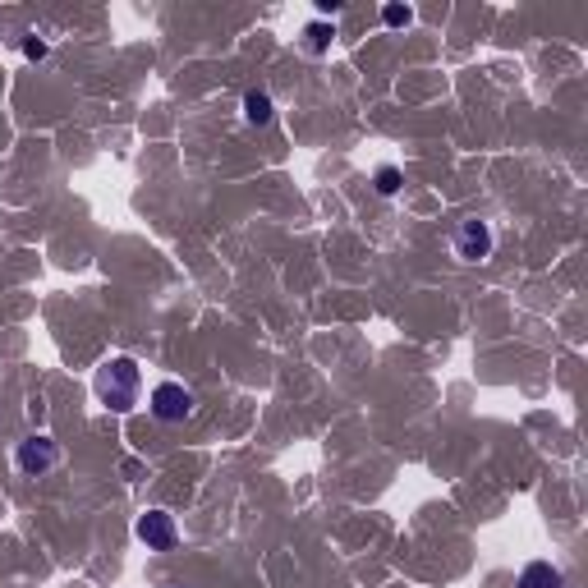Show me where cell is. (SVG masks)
Here are the masks:
<instances>
[{
	"instance_id": "6da1fadb",
	"label": "cell",
	"mask_w": 588,
	"mask_h": 588,
	"mask_svg": "<svg viewBox=\"0 0 588 588\" xmlns=\"http://www.w3.org/2000/svg\"><path fill=\"white\" fill-rule=\"evenodd\" d=\"M92 391H97V400H102L106 409L125 414V409L138 405V391H143V373H138V363H134V359L115 354V359H106L102 368H97V377H92Z\"/></svg>"
},
{
	"instance_id": "7a4b0ae2",
	"label": "cell",
	"mask_w": 588,
	"mask_h": 588,
	"mask_svg": "<svg viewBox=\"0 0 588 588\" xmlns=\"http://www.w3.org/2000/svg\"><path fill=\"white\" fill-rule=\"evenodd\" d=\"M152 419H161V423H184V419H193V409H198V400H193V391L184 382H161V386H152Z\"/></svg>"
},
{
	"instance_id": "3957f363",
	"label": "cell",
	"mask_w": 588,
	"mask_h": 588,
	"mask_svg": "<svg viewBox=\"0 0 588 588\" xmlns=\"http://www.w3.org/2000/svg\"><path fill=\"white\" fill-rule=\"evenodd\" d=\"M14 460H19V469L28 478H42L60 464V446H56V437H46V432H28V437L19 441Z\"/></svg>"
},
{
	"instance_id": "277c9868",
	"label": "cell",
	"mask_w": 588,
	"mask_h": 588,
	"mask_svg": "<svg viewBox=\"0 0 588 588\" xmlns=\"http://www.w3.org/2000/svg\"><path fill=\"white\" fill-rule=\"evenodd\" d=\"M455 253H460L464 262H487L492 258V230H487V221L464 216L460 226H455Z\"/></svg>"
},
{
	"instance_id": "5b68a950",
	"label": "cell",
	"mask_w": 588,
	"mask_h": 588,
	"mask_svg": "<svg viewBox=\"0 0 588 588\" xmlns=\"http://www.w3.org/2000/svg\"><path fill=\"white\" fill-rule=\"evenodd\" d=\"M134 533L147 543V552H170L175 538H180V529H175V520H170L166 510H147V515H138Z\"/></svg>"
},
{
	"instance_id": "8992f818",
	"label": "cell",
	"mask_w": 588,
	"mask_h": 588,
	"mask_svg": "<svg viewBox=\"0 0 588 588\" xmlns=\"http://www.w3.org/2000/svg\"><path fill=\"white\" fill-rule=\"evenodd\" d=\"M520 588H566V575L552 561H529L520 570Z\"/></svg>"
},
{
	"instance_id": "52a82bcc",
	"label": "cell",
	"mask_w": 588,
	"mask_h": 588,
	"mask_svg": "<svg viewBox=\"0 0 588 588\" xmlns=\"http://www.w3.org/2000/svg\"><path fill=\"white\" fill-rule=\"evenodd\" d=\"M272 115H276V106H272L267 92H249V97H244V120H249L253 129H267L272 125Z\"/></svg>"
},
{
	"instance_id": "ba28073f",
	"label": "cell",
	"mask_w": 588,
	"mask_h": 588,
	"mask_svg": "<svg viewBox=\"0 0 588 588\" xmlns=\"http://www.w3.org/2000/svg\"><path fill=\"white\" fill-rule=\"evenodd\" d=\"M331 42H336V28H331V23H308L304 28V51L308 56H327Z\"/></svg>"
},
{
	"instance_id": "9c48e42d",
	"label": "cell",
	"mask_w": 588,
	"mask_h": 588,
	"mask_svg": "<svg viewBox=\"0 0 588 588\" xmlns=\"http://www.w3.org/2000/svg\"><path fill=\"white\" fill-rule=\"evenodd\" d=\"M400 189V170L396 166H382L377 170V193H396Z\"/></svg>"
},
{
	"instance_id": "30bf717a",
	"label": "cell",
	"mask_w": 588,
	"mask_h": 588,
	"mask_svg": "<svg viewBox=\"0 0 588 588\" xmlns=\"http://www.w3.org/2000/svg\"><path fill=\"white\" fill-rule=\"evenodd\" d=\"M382 19L391 23V28H405V23L414 19V10H409V5H386V10H382Z\"/></svg>"
},
{
	"instance_id": "8fae6325",
	"label": "cell",
	"mask_w": 588,
	"mask_h": 588,
	"mask_svg": "<svg viewBox=\"0 0 588 588\" xmlns=\"http://www.w3.org/2000/svg\"><path fill=\"white\" fill-rule=\"evenodd\" d=\"M23 56H28V60H42V56H46V42H37V37H28V42H23Z\"/></svg>"
}]
</instances>
